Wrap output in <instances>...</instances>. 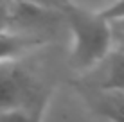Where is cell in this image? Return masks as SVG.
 <instances>
[{"instance_id": "cell-3", "label": "cell", "mask_w": 124, "mask_h": 122, "mask_svg": "<svg viewBox=\"0 0 124 122\" xmlns=\"http://www.w3.org/2000/svg\"><path fill=\"white\" fill-rule=\"evenodd\" d=\"M99 63H102L101 90L106 93L124 90V50H110Z\"/></svg>"}, {"instance_id": "cell-2", "label": "cell", "mask_w": 124, "mask_h": 122, "mask_svg": "<svg viewBox=\"0 0 124 122\" xmlns=\"http://www.w3.org/2000/svg\"><path fill=\"white\" fill-rule=\"evenodd\" d=\"M29 90H31V79L18 63H0V111L23 110Z\"/></svg>"}, {"instance_id": "cell-7", "label": "cell", "mask_w": 124, "mask_h": 122, "mask_svg": "<svg viewBox=\"0 0 124 122\" xmlns=\"http://www.w3.org/2000/svg\"><path fill=\"white\" fill-rule=\"evenodd\" d=\"M99 13H101V16H104V18L108 20V22L122 18L124 16V0H117V2H113L112 6H108L106 9H102Z\"/></svg>"}, {"instance_id": "cell-1", "label": "cell", "mask_w": 124, "mask_h": 122, "mask_svg": "<svg viewBox=\"0 0 124 122\" xmlns=\"http://www.w3.org/2000/svg\"><path fill=\"white\" fill-rule=\"evenodd\" d=\"M72 32L70 66L74 70H90L112 50L113 31L101 13L85 11L67 2L61 7Z\"/></svg>"}, {"instance_id": "cell-9", "label": "cell", "mask_w": 124, "mask_h": 122, "mask_svg": "<svg viewBox=\"0 0 124 122\" xmlns=\"http://www.w3.org/2000/svg\"><path fill=\"white\" fill-rule=\"evenodd\" d=\"M110 25H112V31H117L119 34L124 36V16L122 18H117V20H112Z\"/></svg>"}, {"instance_id": "cell-5", "label": "cell", "mask_w": 124, "mask_h": 122, "mask_svg": "<svg viewBox=\"0 0 124 122\" xmlns=\"http://www.w3.org/2000/svg\"><path fill=\"white\" fill-rule=\"evenodd\" d=\"M101 113H117V115H124V90L108 92V99H106V104L101 108Z\"/></svg>"}, {"instance_id": "cell-10", "label": "cell", "mask_w": 124, "mask_h": 122, "mask_svg": "<svg viewBox=\"0 0 124 122\" xmlns=\"http://www.w3.org/2000/svg\"><path fill=\"white\" fill-rule=\"evenodd\" d=\"M104 117H108L112 122H124V115H117V113H102Z\"/></svg>"}, {"instance_id": "cell-6", "label": "cell", "mask_w": 124, "mask_h": 122, "mask_svg": "<svg viewBox=\"0 0 124 122\" xmlns=\"http://www.w3.org/2000/svg\"><path fill=\"white\" fill-rule=\"evenodd\" d=\"M0 122H31V113L25 110L0 111Z\"/></svg>"}, {"instance_id": "cell-8", "label": "cell", "mask_w": 124, "mask_h": 122, "mask_svg": "<svg viewBox=\"0 0 124 122\" xmlns=\"http://www.w3.org/2000/svg\"><path fill=\"white\" fill-rule=\"evenodd\" d=\"M43 108H45V97H41L36 104H34V108H32V111H31V122H41Z\"/></svg>"}, {"instance_id": "cell-4", "label": "cell", "mask_w": 124, "mask_h": 122, "mask_svg": "<svg viewBox=\"0 0 124 122\" xmlns=\"http://www.w3.org/2000/svg\"><path fill=\"white\" fill-rule=\"evenodd\" d=\"M41 41L36 38L20 34V32L9 31V29H0V63L4 61H16L25 50L40 45Z\"/></svg>"}]
</instances>
